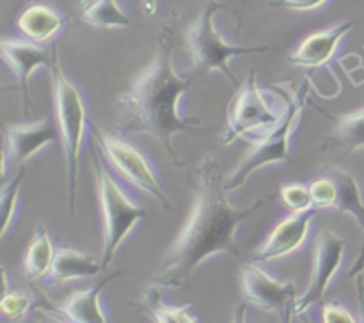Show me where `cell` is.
I'll return each instance as SVG.
<instances>
[{
  "label": "cell",
  "mask_w": 364,
  "mask_h": 323,
  "mask_svg": "<svg viewBox=\"0 0 364 323\" xmlns=\"http://www.w3.org/2000/svg\"><path fill=\"white\" fill-rule=\"evenodd\" d=\"M267 197L245 208H235L228 199L226 183L215 156H205L198 167L191 217L167 251L155 275L160 288H183L208 258L226 252L240 256L237 229L265 206Z\"/></svg>",
  "instance_id": "cell-1"
},
{
  "label": "cell",
  "mask_w": 364,
  "mask_h": 323,
  "mask_svg": "<svg viewBox=\"0 0 364 323\" xmlns=\"http://www.w3.org/2000/svg\"><path fill=\"white\" fill-rule=\"evenodd\" d=\"M156 53L130 89L116 99L117 131L121 135L144 133L162 144L176 167L185 162L174 149L178 133L201 130V121L180 114V99L192 87L191 78L174 70V34L167 25L160 28Z\"/></svg>",
  "instance_id": "cell-2"
},
{
  "label": "cell",
  "mask_w": 364,
  "mask_h": 323,
  "mask_svg": "<svg viewBox=\"0 0 364 323\" xmlns=\"http://www.w3.org/2000/svg\"><path fill=\"white\" fill-rule=\"evenodd\" d=\"M53 89V114L59 130V141L63 146L68 177V202L70 212H77L78 201V174H80V155L89 128L87 105L77 85L70 80L59 53L53 50V60L50 66Z\"/></svg>",
  "instance_id": "cell-3"
},
{
  "label": "cell",
  "mask_w": 364,
  "mask_h": 323,
  "mask_svg": "<svg viewBox=\"0 0 364 323\" xmlns=\"http://www.w3.org/2000/svg\"><path fill=\"white\" fill-rule=\"evenodd\" d=\"M92 170H95L98 204L103 219L102 265L103 270H107L112 265L117 251L130 236L135 226L144 220L146 208L137 204V201L121 187L112 170L103 162L96 146H92Z\"/></svg>",
  "instance_id": "cell-4"
},
{
  "label": "cell",
  "mask_w": 364,
  "mask_h": 323,
  "mask_svg": "<svg viewBox=\"0 0 364 323\" xmlns=\"http://www.w3.org/2000/svg\"><path fill=\"white\" fill-rule=\"evenodd\" d=\"M309 91H311V82H309V78H306L301 89L291 92V98L288 102L287 109H284L283 116H281L279 123L272 130L256 138L251 151L242 158L240 165L235 169L230 180L226 181L228 194L244 187L249 177L258 169L274 165V163H291V135H294L295 128H297L299 121L302 117V112H304Z\"/></svg>",
  "instance_id": "cell-5"
},
{
  "label": "cell",
  "mask_w": 364,
  "mask_h": 323,
  "mask_svg": "<svg viewBox=\"0 0 364 323\" xmlns=\"http://www.w3.org/2000/svg\"><path fill=\"white\" fill-rule=\"evenodd\" d=\"M220 7L223 6L213 2V0L206 4L201 16L196 20V23L188 31L187 46L196 71H199V73L223 71L230 78L231 84L240 87V82L230 67V60L238 55L267 53L272 50V46H238L228 43L215 27V14L219 13Z\"/></svg>",
  "instance_id": "cell-6"
},
{
  "label": "cell",
  "mask_w": 364,
  "mask_h": 323,
  "mask_svg": "<svg viewBox=\"0 0 364 323\" xmlns=\"http://www.w3.org/2000/svg\"><path fill=\"white\" fill-rule=\"evenodd\" d=\"M92 135H95V146L98 148L103 162L119 180L137 190L146 192L164 208L173 212V201L160 183L159 174L153 169L151 162L135 146L102 126H92Z\"/></svg>",
  "instance_id": "cell-7"
},
{
  "label": "cell",
  "mask_w": 364,
  "mask_h": 323,
  "mask_svg": "<svg viewBox=\"0 0 364 323\" xmlns=\"http://www.w3.org/2000/svg\"><path fill=\"white\" fill-rule=\"evenodd\" d=\"M281 116L283 114L274 110L272 102H269L265 92L259 89L256 71L252 70L228 106V126L220 142L223 146H230L238 138L256 141L272 130Z\"/></svg>",
  "instance_id": "cell-8"
},
{
  "label": "cell",
  "mask_w": 364,
  "mask_h": 323,
  "mask_svg": "<svg viewBox=\"0 0 364 323\" xmlns=\"http://www.w3.org/2000/svg\"><path fill=\"white\" fill-rule=\"evenodd\" d=\"M345 248H347V243L334 231L326 229L318 234L315 243V261H313L311 280H309L306 293L295 300V314L302 316L311 305L323 300L334 275H336L341 263H343Z\"/></svg>",
  "instance_id": "cell-9"
},
{
  "label": "cell",
  "mask_w": 364,
  "mask_h": 323,
  "mask_svg": "<svg viewBox=\"0 0 364 323\" xmlns=\"http://www.w3.org/2000/svg\"><path fill=\"white\" fill-rule=\"evenodd\" d=\"M242 291L249 304L263 309V311H274L283 314L290 305L297 300V288L294 283L277 280L258 263H247L240 270Z\"/></svg>",
  "instance_id": "cell-10"
},
{
  "label": "cell",
  "mask_w": 364,
  "mask_h": 323,
  "mask_svg": "<svg viewBox=\"0 0 364 323\" xmlns=\"http://www.w3.org/2000/svg\"><path fill=\"white\" fill-rule=\"evenodd\" d=\"M59 130L52 119L27 124H9L6 128V146L2 153V176H7L9 165L16 167L57 141Z\"/></svg>",
  "instance_id": "cell-11"
},
{
  "label": "cell",
  "mask_w": 364,
  "mask_h": 323,
  "mask_svg": "<svg viewBox=\"0 0 364 323\" xmlns=\"http://www.w3.org/2000/svg\"><path fill=\"white\" fill-rule=\"evenodd\" d=\"M316 209L311 208L308 212L291 213L288 219L281 220L276 229L269 234L262 247L252 254L255 263H269L276 259L287 258L295 251L304 247L309 236L311 222L315 220Z\"/></svg>",
  "instance_id": "cell-12"
},
{
  "label": "cell",
  "mask_w": 364,
  "mask_h": 323,
  "mask_svg": "<svg viewBox=\"0 0 364 323\" xmlns=\"http://www.w3.org/2000/svg\"><path fill=\"white\" fill-rule=\"evenodd\" d=\"M0 52L7 66L16 75L18 84L21 91V103L23 112L32 110L31 96V77L39 67H50L53 60V52L41 48L32 41H21V39H2L0 41Z\"/></svg>",
  "instance_id": "cell-13"
},
{
  "label": "cell",
  "mask_w": 364,
  "mask_h": 323,
  "mask_svg": "<svg viewBox=\"0 0 364 323\" xmlns=\"http://www.w3.org/2000/svg\"><path fill=\"white\" fill-rule=\"evenodd\" d=\"M123 277V272L110 273L109 277L100 280L89 290H80L71 293L60 304H53V302L46 300V311H52L55 314L63 316V318L70 319L75 323H110L109 316H107L105 309L102 304V293L112 280Z\"/></svg>",
  "instance_id": "cell-14"
},
{
  "label": "cell",
  "mask_w": 364,
  "mask_h": 323,
  "mask_svg": "<svg viewBox=\"0 0 364 323\" xmlns=\"http://www.w3.org/2000/svg\"><path fill=\"white\" fill-rule=\"evenodd\" d=\"M354 28V21H341V23L334 25V27L327 28V31L315 32V34L308 35L294 52L288 55L290 64L299 67H309V70H316L322 67L333 59L336 53L338 46H340L341 39Z\"/></svg>",
  "instance_id": "cell-15"
},
{
  "label": "cell",
  "mask_w": 364,
  "mask_h": 323,
  "mask_svg": "<svg viewBox=\"0 0 364 323\" xmlns=\"http://www.w3.org/2000/svg\"><path fill=\"white\" fill-rule=\"evenodd\" d=\"M70 23V16L43 4H32L16 21V27L28 41L45 43L59 34Z\"/></svg>",
  "instance_id": "cell-16"
},
{
  "label": "cell",
  "mask_w": 364,
  "mask_h": 323,
  "mask_svg": "<svg viewBox=\"0 0 364 323\" xmlns=\"http://www.w3.org/2000/svg\"><path fill=\"white\" fill-rule=\"evenodd\" d=\"M103 272V265L91 254H84L75 248L60 247L57 248L55 259H53L52 270L48 279L52 283H71L77 279H89Z\"/></svg>",
  "instance_id": "cell-17"
},
{
  "label": "cell",
  "mask_w": 364,
  "mask_h": 323,
  "mask_svg": "<svg viewBox=\"0 0 364 323\" xmlns=\"http://www.w3.org/2000/svg\"><path fill=\"white\" fill-rule=\"evenodd\" d=\"M323 173L329 174L334 180V183H336V202H334V209H340V212L354 217L364 231V201L361 187H359L354 174L338 165L323 167Z\"/></svg>",
  "instance_id": "cell-18"
},
{
  "label": "cell",
  "mask_w": 364,
  "mask_h": 323,
  "mask_svg": "<svg viewBox=\"0 0 364 323\" xmlns=\"http://www.w3.org/2000/svg\"><path fill=\"white\" fill-rule=\"evenodd\" d=\"M364 149V109L338 116L334 131L322 144L320 151H348Z\"/></svg>",
  "instance_id": "cell-19"
},
{
  "label": "cell",
  "mask_w": 364,
  "mask_h": 323,
  "mask_svg": "<svg viewBox=\"0 0 364 323\" xmlns=\"http://www.w3.org/2000/svg\"><path fill=\"white\" fill-rule=\"evenodd\" d=\"M55 254L57 248L53 245L52 236H50L48 227L39 226L23 256L25 277L28 280H38L43 279V277H48Z\"/></svg>",
  "instance_id": "cell-20"
},
{
  "label": "cell",
  "mask_w": 364,
  "mask_h": 323,
  "mask_svg": "<svg viewBox=\"0 0 364 323\" xmlns=\"http://www.w3.org/2000/svg\"><path fill=\"white\" fill-rule=\"evenodd\" d=\"M128 305L139 309V311H146L155 323H201L196 316L191 314L188 305H181V307L167 305L162 300V291H160L159 284L149 286L141 300L130 302Z\"/></svg>",
  "instance_id": "cell-21"
},
{
  "label": "cell",
  "mask_w": 364,
  "mask_h": 323,
  "mask_svg": "<svg viewBox=\"0 0 364 323\" xmlns=\"http://www.w3.org/2000/svg\"><path fill=\"white\" fill-rule=\"evenodd\" d=\"M82 20L96 28H124L132 23L117 0H91L82 11Z\"/></svg>",
  "instance_id": "cell-22"
},
{
  "label": "cell",
  "mask_w": 364,
  "mask_h": 323,
  "mask_svg": "<svg viewBox=\"0 0 364 323\" xmlns=\"http://www.w3.org/2000/svg\"><path fill=\"white\" fill-rule=\"evenodd\" d=\"M27 169L20 167L16 174L7 183H4L2 194H0V212H2V236L9 231L11 224L14 222V215L18 209V199H20L21 183L25 181Z\"/></svg>",
  "instance_id": "cell-23"
},
{
  "label": "cell",
  "mask_w": 364,
  "mask_h": 323,
  "mask_svg": "<svg viewBox=\"0 0 364 323\" xmlns=\"http://www.w3.org/2000/svg\"><path fill=\"white\" fill-rule=\"evenodd\" d=\"M32 304H34V298L28 297L23 291H6L0 302V311L11 322H21L28 314Z\"/></svg>",
  "instance_id": "cell-24"
},
{
  "label": "cell",
  "mask_w": 364,
  "mask_h": 323,
  "mask_svg": "<svg viewBox=\"0 0 364 323\" xmlns=\"http://www.w3.org/2000/svg\"><path fill=\"white\" fill-rule=\"evenodd\" d=\"M309 192H311L313 208L315 209H327L334 208L336 202V183L329 174L322 170L320 176L309 185Z\"/></svg>",
  "instance_id": "cell-25"
},
{
  "label": "cell",
  "mask_w": 364,
  "mask_h": 323,
  "mask_svg": "<svg viewBox=\"0 0 364 323\" xmlns=\"http://www.w3.org/2000/svg\"><path fill=\"white\" fill-rule=\"evenodd\" d=\"M281 201L294 213L308 212L313 208L311 192H309L308 185L302 183H290L281 188Z\"/></svg>",
  "instance_id": "cell-26"
},
{
  "label": "cell",
  "mask_w": 364,
  "mask_h": 323,
  "mask_svg": "<svg viewBox=\"0 0 364 323\" xmlns=\"http://www.w3.org/2000/svg\"><path fill=\"white\" fill-rule=\"evenodd\" d=\"M322 323H358L352 312L338 302H323Z\"/></svg>",
  "instance_id": "cell-27"
},
{
  "label": "cell",
  "mask_w": 364,
  "mask_h": 323,
  "mask_svg": "<svg viewBox=\"0 0 364 323\" xmlns=\"http://www.w3.org/2000/svg\"><path fill=\"white\" fill-rule=\"evenodd\" d=\"M327 0H276L270 4L274 9H290V11H315L322 7Z\"/></svg>",
  "instance_id": "cell-28"
},
{
  "label": "cell",
  "mask_w": 364,
  "mask_h": 323,
  "mask_svg": "<svg viewBox=\"0 0 364 323\" xmlns=\"http://www.w3.org/2000/svg\"><path fill=\"white\" fill-rule=\"evenodd\" d=\"M38 319L39 323H75V322H70V319L63 318V316H55V312L52 311H43V309H39L38 311Z\"/></svg>",
  "instance_id": "cell-29"
},
{
  "label": "cell",
  "mask_w": 364,
  "mask_h": 323,
  "mask_svg": "<svg viewBox=\"0 0 364 323\" xmlns=\"http://www.w3.org/2000/svg\"><path fill=\"white\" fill-rule=\"evenodd\" d=\"M364 272V238H363V247H361V252H359L358 259L354 261V265H352L350 272H348V275L352 277V279H355L358 275H361Z\"/></svg>",
  "instance_id": "cell-30"
},
{
  "label": "cell",
  "mask_w": 364,
  "mask_h": 323,
  "mask_svg": "<svg viewBox=\"0 0 364 323\" xmlns=\"http://www.w3.org/2000/svg\"><path fill=\"white\" fill-rule=\"evenodd\" d=\"M355 286H358V300H359V311H361V322L364 323V275L355 277Z\"/></svg>",
  "instance_id": "cell-31"
},
{
  "label": "cell",
  "mask_w": 364,
  "mask_h": 323,
  "mask_svg": "<svg viewBox=\"0 0 364 323\" xmlns=\"http://www.w3.org/2000/svg\"><path fill=\"white\" fill-rule=\"evenodd\" d=\"M233 323H247V302H244V304L235 309Z\"/></svg>",
  "instance_id": "cell-32"
},
{
  "label": "cell",
  "mask_w": 364,
  "mask_h": 323,
  "mask_svg": "<svg viewBox=\"0 0 364 323\" xmlns=\"http://www.w3.org/2000/svg\"><path fill=\"white\" fill-rule=\"evenodd\" d=\"M142 7H144V13L148 14V16H151V14L156 13L159 0H144V2H142Z\"/></svg>",
  "instance_id": "cell-33"
},
{
  "label": "cell",
  "mask_w": 364,
  "mask_h": 323,
  "mask_svg": "<svg viewBox=\"0 0 364 323\" xmlns=\"http://www.w3.org/2000/svg\"><path fill=\"white\" fill-rule=\"evenodd\" d=\"M279 316H281V323H294V316H295L294 305H290V307H288L287 311Z\"/></svg>",
  "instance_id": "cell-34"
},
{
  "label": "cell",
  "mask_w": 364,
  "mask_h": 323,
  "mask_svg": "<svg viewBox=\"0 0 364 323\" xmlns=\"http://www.w3.org/2000/svg\"><path fill=\"white\" fill-rule=\"evenodd\" d=\"M89 2H91V0H78V6H80V7H85V6H87Z\"/></svg>",
  "instance_id": "cell-35"
},
{
  "label": "cell",
  "mask_w": 364,
  "mask_h": 323,
  "mask_svg": "<svg viewBox=\"0 0 364 323\" xmlns=\"http://www.w3.org/2000/svg\"><path fill=\"white\" fill-rule=\"evenodd\" d=\"M32 2H38V0H32Z\"/></svg>",
  "instance_id": "cell-36"
}]
</instances>
